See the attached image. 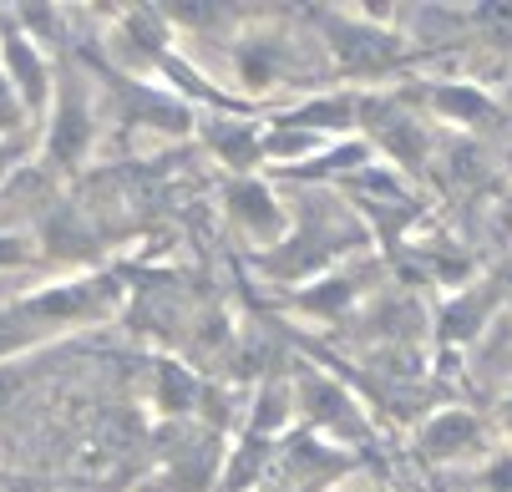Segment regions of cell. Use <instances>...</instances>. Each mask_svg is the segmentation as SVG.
<instances>
[{"instance_id":"7a4b0ae2","label":"cell","mask_w":512,"mask_h":492,"mask_svg":"<svg viewBox=\"0 0 512 492\" xmlns=\"http://www.w3.org/2000/svg\"><path fill=\"white\" fill-rule=\"evenodd\" d=\"M482 452H487V427H482L467 406L431 411L421 427H416V457H421V462L452 467V462H477Z\"/></svg>"},{"instance_id":"3957f363","label":"cell","mask_w":512,"mask_h":492,"mask_svg":"<svg viewBox=\"0 0 512 492\" xmlns=\"http://www.w3.org/2000/svg\"><path fill=\"white\" fill-rule=\"evenodd\" d=\"M330 51L345 72H386V66L401 61V41L391 31H381V21H355V16H320Z\"/></svg>"},{"instance_id":"5b68a950","label":"cell","mask_w":512,"mask_h":492,"mask_svg":"<svg viewBox=\"0 0 512 492\" xmlns=\"http://www.w3.org/2000/svg\"><path fill=\"white\" fill-rule=\"evenodd\" d=\"M295 411L310 416V421H315V432H325V437H345V442L365 437V416H360V406H355L335 381H325V376H305V381L295 386Z\"/></svg>"},{"instance_id":"2e32d148","label":"cell","mask_w":512,"mask_h":492,"mask_svg":"<svg viewBox=\"0 0 512 492\" xmlns=\"http://www.w3.org/2000/svg\"><path fill=\"white\" fill-rule=\"evenodd\" d=\"M6 168H11V148L0 143V178H6Z\"/></svg>"},{"instance_id":"e0dca14e","label":"cell","mask_w":512,"mask_h":492,"mask_svg":"<svg viewBox=\"0 0 512 492\" xmlns=\"http://www.w3.org/2000/svg\"><path fill=\"white\" fill-rule=\"evenodd\" d=\"M0 487H6V477H0Z\"/></svg>"},{"instance_id":"8fae6325","label":"cell","mask_w":512,"mask_h":492,"mask_svg":"<svg viewBox=\"0 0 512 492\" xmlns=\"http://www.w3.org/2000/svg\"><path fill=\"white\" fill-rule=\"evenodd\" d=\"M158 391H163L158 401H163L168 416H188V411L198 406V396H203V391H198V376L183 371V366H163V371H158Z\"/></svg>"},{"instance_id":"9c48e42d","label":"cell","mask_w":512,"mask_h":492,"mask_svg":"<svg viewBox=\"0 0 512 492\" xmlns=\"http://www.w3.org/2000/svg\"><path fill=\"white\" fill-rule=\"evenodd\" d=\"M431 92V107L442 112L447 122H462V127H477L487 117H497L492 97L482 87H467V82H442V87H426Z\"/></svg>"},{"instance_id":"8992f818","label":"cell","mask_w":512,"mask_h":492,"mask_svg":"<svg viewBox=\"0 0 512 492\" xmlns=\"http://www.w3.org/2000/svg\"><path fill=\"white\" fill-rule=\"evenodd\" d=\"M229 214H234V224H239L249 239H259V244H279V239H284V208L274 203V193H269L259 178H239V183L229 188Z\"/></svg>"},{"instance_id":"9a60e30c","label":"cell","mask_w":512,"mask_h":492,"mask_svg":"<svg viewBox=\"0 0 512 492\" xmlns=\"http://www.w3.org/2000/svg\"><path fill=\"white\" fill-rule=\"evenodd\" d=\"M502 427L512 432V391H507V401H502Z\"/></svg>"},{"instance_id":"ba28073f","label":"cell","mask_w":512,"mask_h":492,"mask_svg":"<svg viewBox=\"0 0 512 492\" xmlns=\"http://www.w3.org/2000/svg\"><path fill=\"white\" fill-rule=\"evenodd\" d=\"M87 148H92V117H87L77 92H66L56 102V117H51V158L56 163H77Z\"/></svg>"},{"instance_id":"52a82bcc","label":"cell","mask_w":512,"mask_h":492,"mask_svg":"<svg viewBox=\"0 0 512 492\" xmlns=\"http://www.w3.org/2000/svg\"><path fill=\"white\" fill-rule=\"evenodd\" d=\"M371 112H381V122H376V143L401 163V168H416L421 158H426V132H421V122L401 107V102H365Z\"/></svg>"},{"instance_id":"277c9868","label":"cell","mask_w":512,"mask_h":492,"mask_svg":"<svg viewBox=\"0 0 512 492\" xmlns=\"http://www.w3.org/2000/svg\"><path fill=\"white\" fill-rule=\"evenodd\" d=\"M0 77L11 82V92L21 97L26 112H46V92H51V66L41 56V46L21 31L0 21Z\"/></svg>"},{"instance_id":"6da1fadb","label":"cell","mask_w":512,"mask_h":492,"mask_svg":"<svg viewBox=\"0 0 512 492\" xmlns=\"http://www.w3.org/2000/svg\"><path fill=\"white\" fill-rule=\"evenodd\" d=\"M117 305H122V285L112 274L61 279L51 290L26 295L21 305H6L0 310V366L21 361L26 350L46 345L51 335H66V330H82V325L117 315Z\"/></svg>"},{"instance_id":"5bb4252c","label":"cell","mask_w":512,"mask_h":492,"mask_svg":"<svg viewBox=\"0 0 512 492\" xmlns=\"http://www.w3.org/2000/svg\"><path fill=\"white\" fill-rule=\"evenodd\" d=\"M21 112H26V107H21V97L11 92V82H6V77H0V127H16V122H21Z\"/></svg>"},{"instance_id":"30bf717a","label":"cell","mask_w":512,"mask_h":492,"mask_svg":"<svg viewBox=\"0 0 512 492\" xmlns=\"http://www.w3.org/2000/svg\"><path fill=\"white\" fill-rule=\"evenodd\" d=\"M355 300H360V279L355 274H330V279H315V285L300 295V310H310V315H345Z\"/></svg>"},{"instance_id":"7c38bea8","label":"cell","mask_w":512,"mask_h":492,"mask_svg":"<svg viewBox=\"0 0 512 492\" xmlns=\"http://www.w3.org/2000/svg\"><path fill=\"white\" fill-rule=\"evenodd\" d=\"M472 492H512V447L482 457V467L472 472Z\"/></svg>"},{"instance_id":"4fadbf2b","label":"cell","mask_w":512,"mask_h":492,"mask_svg":"<svg viewBox=\"0 0 512 492\" xmlns=\"http://www.w3.org/2000/svg\"><path fill=\"white\" fill-rule=\"evenodd\" d=\"M31 259V244L16 239V234H0V269H11V264H26Z\"/></svg>"}]
</instances>
